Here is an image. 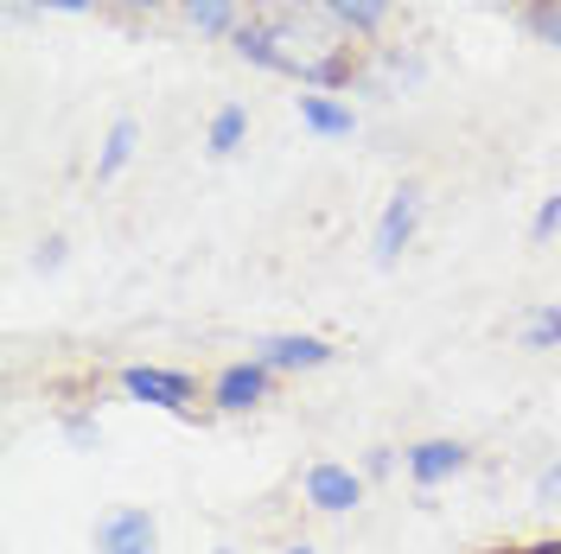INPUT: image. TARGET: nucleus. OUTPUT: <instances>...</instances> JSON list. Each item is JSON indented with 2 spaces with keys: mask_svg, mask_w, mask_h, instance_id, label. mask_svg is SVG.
Returning a JSON list of instances; mask_svg holds the SVG:
<instances>
[{
  "mask_svg": "<svg viewBox=\"0 0 561 554\" xmlns=\"http://www.w3.org/2000/svg\"><path fill=\"white\" fill-rule=\"evenodd\" d=\"M96 554H153V517L147 510H115L96 529Z\"/></svg>",
  "mask_w": 561,
  "mask_h": 554,
  "instance_id": "f257e3e1",
  "label": "nucleus"
},
{
  "mask_svg": "<svg viewBox=\"0 0 561 554\" xmlns=\"http://www.w3.org/2000/svg\"><path fill=\"white\" fill-rule=\"evenodd\" d=\"M128 395L135 402H153V408H192V377L179 370H128Z\"/></svg>",
  "mask_w": 561,
  "mask_h": 554,
  "instance_id": "f03ea898",
  "label": "nucleus"
},
{
  "mask_svg": "<svg viewBox=\"0 0 561 554\" xmlns=\"http://www.w3.org/2000/svg\"><path fill=\"white\" fill-rule=\"evenodd\" d=\"M415 217H421V198H415V192H396V198H389L383 223H377V262H383V268L402 255V243L415 236Z\"/></svg>",
  "mask_w": 561,
  "mask_h": 554,
  "instance_id": "7ed1b4c3",
  "label": "nucleus"
},
{
  "mask_svg": "<svg viewBox=\"0 0 561 554\" xmlns=\"http://www.w3.org/2000/svg\"><path fill=\"white\" fill-rule=\"evenodd\" d=\"M357 472H351V465H313V472H307V497H313L319 510H351V504H357Z\"/></svg>",
  "mask_w": 561,
  "mask_h": 554,
  "instance_id": "20e7f679",
  "label": "nucleus"
},
{
  "mask_svg": "<svg viewBox=\"0 0 561 554\" xmlns=\"http://www.w3.org/2000/svg\"><path fill=\"white\" fill-rule=\"evenodd\" d=\"M268 389V363H230L217 377V408H255Z\"/></svg>",
  "mask_w": 561,
  "mask_h": 554,
  "instance_id": "39448f33",
  "label": "nucleus"
},
{
  "mask_svg": "<svg viewBox=\"0 0 561 554\" xmlns=\"http://www.w3.org/2000/svg\"><path fill=\"white\" fill-rule=\"evenodd\" d=\"M325 357H332L325 338H268V345H262V363H268V370H319Z\"/></svg>",
  "mask_w": 561,
  "mask_h": 554,
  "instance_id": "423d86ee",
  "label": "nucleus"
},
{
  "mask_svg": "<svg viewBox=\"0 0 561 554\" xmlns=\"http://www.w3.org/2000/svg\"><path fill=\"white\" fill-rule=\"evenodd\" d=\"M459 465H466V447H459V440H421V447L409 452V472H415L421 485H440Z\"/></svg>",
  "mask_w": 561,
  "mask_h": 554,
  "instance_id": "0eeeda50",
  "label": "nucleus"
},
{
  "mask_svg": "<svg viewBox=\"0 0 561 554\" xmlns=\"http://www.w3.org/2000/svg\"><path fill=\"white\" fill-rule=\"evenodd\" d=\"M237 51H243L249 65H268V70H307L300 58L275 51V33H262V26H243V33H237Z\"/></svg>",
  "mask_w": 561,
  "mask_h": 554,
  "instance_id": "6e6552de",
  "label": "nucleus"
},
{
  "mask_svg": "<svg viewBox=\"0 0 561 554\" xmlns=\"http://www.w3.org/2000/svg\"><path fill=\"white\" fill-rule=\"evenodd\" d=\"M300 122H307L313 135H351V108L325 103V96H300Z\"/></svg>",
  "mask_w": 561,
  "mask_h": 554,
  "instance_id": "1a4fd4ad",
  "label": "nucleus"
},
{
  "mask_svg": "<svg viewBox=\"0 0 561 554\" xmlns=\"http://www.w3.org/2000/svg\"><path fill=\"white\" fill-rule=\"evenodd\" d=\"M135 122H115L108 128V140H103V160H96V178H115L122 166H128V153H135Z\"/></svg>",
  "mask_w": 561,
  "mask_h": 554,
  "instance_id": "9d476101",
  "label": "nucleus"
},
{
  "mask_svg": "<svg viewBox=\"0 0 561 554\" xmlns=\"http://www.w3.org/2000/svg\"><path fill=\"white\" fill-rule=\"evenodd\" d=\"M185 20L198 33H224L230 26V0H185Z\"/></svg>",
  "mask_w": 561,
  "mask_h": 554,
  "instance_id": "9b49d317",
  "label": "nucleus"
},
{
  "mask_svg": "<svg viewBox=\"0 0 561 554\" xmlns=\"http://www.w3.org/2000/svg\"><path fill=\"white\" fill-rule=\"evenodd\" d=\"M524 345H529V350H549V345H561V307H542L536 319H529Z\"/></svg>",
  "mask_w": 561,
  "mask_h": 554,
  "instance_id": "f8f14e48",
  "label": "nucleus"
},
{
  "mask_svg": "<svg viewBox=\"0 0 561 554\" xmlns=\"http://www.w3.org/2000/svg\"><path fill=\"white\" fill-rule=\"evenodd\" d=\"M243 140V108H217V122H210V153H230Z\"/></svg>",
  "mask_w": 561,
  "mask_h": 554,
  "instance_id": "ddd939ff",
  "label": "nucleus"
},
{
  "mask_svg": "<svg viewBox=\"0 0 561 554\" xmlns=\"http://www.w3.org/2000/svg\"><path fill=\"white\" fill-rule=\"evenodd\" d=\"M325 7H332L339 20H351V26H377L389 13V0H325Z\"/></svg>",
  "mask_w": 561,
  "mask_h": 554,
  "instance_id": "4468645a",
  "label": "nucleus"
},
{
  "mask_svg": "<svg viewBox=\"0 0 561 554\" xmlns=\"http://www.w3.org/2000/svg\"><path fill=\"white\" fill-rule=\"evenodd\" d=\"M556 230H561V198H549V205L536 210V223H529V236H536V243H549Z\"/></svg>",
  "mask_w": 561,
  "mask_h": 554,
  "instance_id": "2eb2a0df",
  "label": "nucleus"
},
{
  "mask_svg": "<svg viewBox=\"0 0 561 554\" xmlns=\"http://www.w3.org/2000/svg\"><path fill=\"white\" fill-rule=\"evenodd\" d=\"M33 7H65V13H90V0H33Z\"/></svg>",
  "mask_w": 561,
  "mask_h": 554,
  "instance_id": "dca6fc26",
  "label": "nucleus"
},
{
  "mask_svg": "<svg viewBox=\"0 0 561 554\" xmlns=\"http://www.w3.org/2000/svg\"><path fill=\"white\" fill-rule=\"evenodd\" d=\"M542 497H561V465L549 472V478H542Z\"/></svg>",
  "mask_w": 561,
  "mask_h": 554,
  "instance_id": "f3484780",
  "label": "nucleus"
},
{
  "mask_svg": "<svg viewBox=\"0 0 561 554\" xmlns=\"http://www.w3.org/2000/svg\"><path fill=\"white\" fill-rule=\"evenodd\" d=\"M524 554H561V542H542V549H524Z\"/></svg>",
  "mask_w": 561,
  "mask_h": 554,
  "instance_id": "a211bd4d",
  "label": "nucleus"
},
{
  "mask_svg": "<svg viewBox=\"0 0 561 554\" xmlns=\"http://www.w3.org/2000/svg\"><path fill=\"white\" fill-rule=\"evenodd\" d=\"M287 554H313V549H287Z\"/></svg>",
  "mask_w": 561,
  "mask_h": 554,
  "instance_id": "6ab92c4d",
  "label": "nucleus"
},
{
  "mask_svg": "<svg viewBox=\"0 0 561 554\" xmlns=\"http://www.w3.org/2000/svg\"><path fill=\"white\" fill-rule=\"evenodd\" d=\"M135 7H153V0H135Z\"/></svg>",
  "mask_w": 561,
  "mask_h": 554,
  "instance_id": "aec40b11",
  "label": "nucleus"
}]
</instances>
